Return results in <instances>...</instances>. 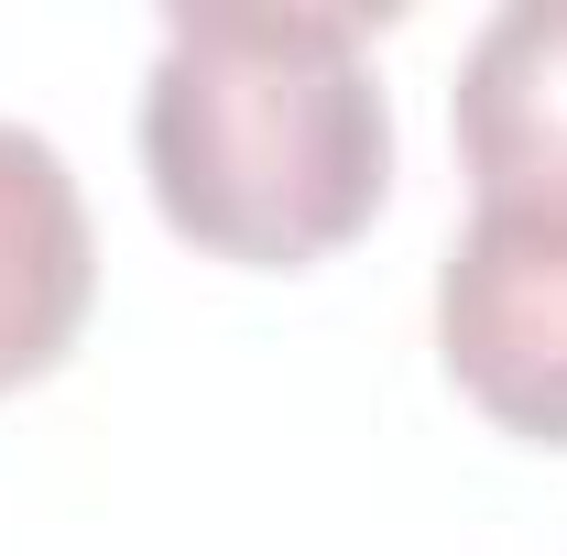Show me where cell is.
Segmentation results:
<instances>
[{
    "label": "cell",
    "instance_id": "7a4b0ae2",
    "mask_svg": "<svg viewBox=\"0 0 567 556\" xmlns=\"http://www.w3.org/2000/svg\"><path fill=\"white\" fill-rule=\"evenodd\" d=\"M436 360L524 447H567V208H470L436 262Z\"/></svg>",
    "mask_w": 567,
    "mask_h": 556
},
{
    "label": "cell",
    "instance_id": "277c9868",
    "mask_svg": "<svg viewBox=\"0 0 567 556\" xmlns=\"http://www.w3.org/2000/svg\"><path fill=\"white\" fill-rule=\"evenodd\" d=\"M99 306V229L66 153L0 121V393L44 382Z\"/></svg>",
    "mask_w": 567,
    "mask_h": 556
},
{
    "label": "cell",
    "instance_id": "6da1fadb",
    "mask_svg": "<svg viewBox=\"0 0 567 556\" xmlns=\"http://www.w3.org/2000/svg\"><path fill=\"white\" fill-rule=\"evenodd\" d=\"M142 175L186 251L306 274L393 186V99L360 11H175L142 76Z\"/></svg>",
    "mask_w": 567,
    "mask_h": 556
},
{
    "label": "cell",
    "instance_id": "3957f363",
    "mask_svg": "<svg viewBox=\"0 0 567 556\" xmlns=\"http://www.w3.org/2000/svg\"><path fill=\"white\" fill-rule=\"evenodd\" d=\"M447 121L470 208H567V0H502L458 55Z\"/></svg>",
    "mask_w": 567,
    "mask_h": 556
}]
</instances>
